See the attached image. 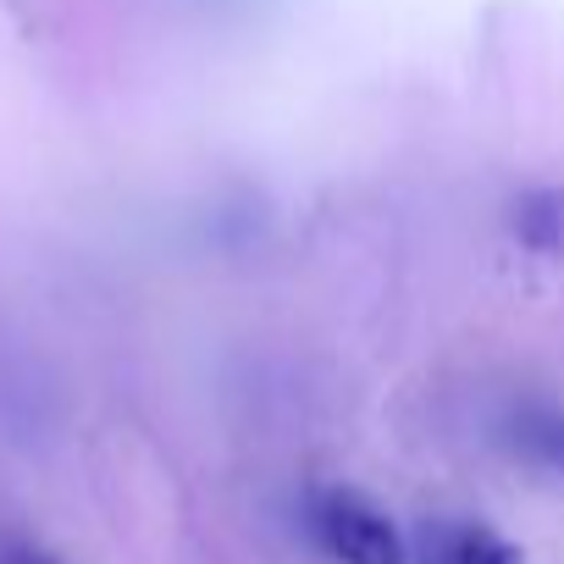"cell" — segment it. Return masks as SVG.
<instances>
[{"mask_svg":"<svg viewBox=\"0 0 564 564\" xmlns=\"http://www.w3.org/2000/svg\"><path fill=\"white\" fill-rule=\"evenodd\" d=\"M7 564H56L51 553H40V547H12L7 553Z\"/></svg>","mask_w":564,"mask_h":564,"instance_id":"obj_5","label":"cell"},{"mask_svg":"<svg viewBox=\"0 0 564 564\" xmlns=\"http://www.w3.org/2000/svg\"><path fill=\"white\" fill-rule=\"evenodd\" d=\"M514 238L536 254H564V188H531L514 205Z\"/></svg>","mask_w":564,"mask_h":564,"instance_id":"obj_3","label":"cell"},{"mask_svg":"<svg viewBox=\"0 0 564 564\" xmlns=\"http://www.w3.org/2000/svg\"><path fill=\"white\" fill-rule=\"evenodd\" d=\"M509 448L520 454V459H531V465H542V470H564V410L558 404H542V399H531V404H520L514 415H509Z\"/></svg>","mask_w":564,"mask_h":564,"instance_id":"obj_2","label":"cell"},{"mask_svg":"<svg viewBox=\"0 0 564 564\" xmlns=\"http://www.w3.org/2000/svg\"><path fill=\"white\" fill-rule=\"evenodd\" d=\"M311 520H316L322 547L338 564H404V542H399L393 520L382 509H371L360 492H344V487L322 492Z\"/></svg>","mask_w":564,"mask_h":564,"instance_id":"obj_1","label":"cell"},{"mask_svg":"<svg viewBox=\"0 0 564 564\" xmlns=\"http://www.w3.org/2000/svg\"><path fill=\"white\" fill-rule=\"evenodd\" d=\"M437 564H520V553L487 525H437Z\"/></svg>","mask_w":564,"mask_h":564,"instance_id":"obj_4","label":"cell"}]
</instances>
